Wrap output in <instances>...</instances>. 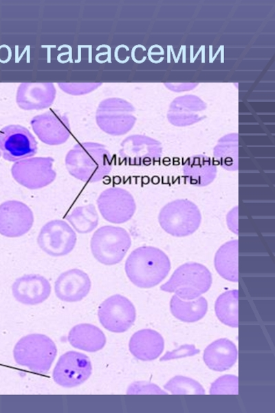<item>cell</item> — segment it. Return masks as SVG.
I'll return each instance as SVG.
<instances>
[{"label":"cell","instance_id":"cell-12","mask_svg":"<svg viewBox=\"0 0 275 413\" xmlns=\"http://www.w3.org/2000/svg\"><path fill=\"white\" fill-rule=\"evenodd\" d=\"M0 150L5 160L17 162L34 156L37 142L27 128L8 125L0 129Z\"/></svg>","mask_w":275,"mask_h":413},{"label":"cell","instance_id":"cell-5","mask_svg":"<svg viewBox=\"0 0 275 413\" xmlns=\"http://www.w3.org/2000/svg\"><path fill=\"white\" fill-rule=\"evenodd\" d=\"M131 245L129 233L122 227L111 225L100 226L90 240V249L94 258L107 266L120 262Z\"/></svg>","mask_w":275,"mask_h":413},{"label":"cell","instance_id":"cell-19","mask_svg":"<svg viewBox=\"0 0 275 413\" xmlns=\"http://www.w3.org/2000/svg\"><path fill=\"white\" fill-rule=\"evenodd\" d=\"M182 171L189 184L197 187H205L214 180L217 168L210 158L197 156L186 160Z\"/></svg>","mask_w":275,"mask_h":413},{"label":"cell","instance_id":"cell-34","mask_svg":"<svg viewBox=\"0 0 275 413\" xmlns=\"http://www.w3.org/2000/svg\"><path fill=\"white\" fill-rule=\"evenodd\" d=\"M0 156H1V152H0Z\"/></svg>","mask_w":275,"mask_h":413},{"label":"cell","instance_id":"cell-27","mask_svg":"<svg viewBox=\"0 0 275 413\" xmlns=\"http://www.w3.org/2000/svg\"><path fill=\"white\" fill-rule=\"evenodd\" d=\"M238 377L226 374L216 379L211 385L210 394H238Z\"/></svg>","mask_w":275,"mask_h":413},{"label":"cell","instance_id":"cell-1","mask_svg":"<svg viewBox=\"0 0 275 413\" xmlns=\"http://www.w3.org/2000/svg\"><path fill=\"white\" fill-rule=\"evenodd\" d=\"M65 167L69 173L82 182L94 183L102 180L112 170V159L104 145L82 142L67 153Z\"/></svg>","mask_w":275,"mask_h":413},{"label":"cell","instance_id":"cell-8","mask_svg":"<svg viewBox=\"0 0 275 413\" xmlns=\"http://www.w3.org/2000/svg\"><path fill=\"white\" fill-rule=\"evenodd\" d=\"M76 240L74 230L62 220H53L45 223L37 237L40 248L52 257H62L71 253Z\"/></svg>","mask_w":275,"mask_h":413},{"label":"cell","instance_id":"cell-31","mask_svg":"<svg viewBox=\"0 0 275 413\" xmlns=\"http://www.w3.org/2000/svg\"><path fill=\"white\" fill-rule=\"evenodd\" d=\"M201 50V46L199 48V50L197 52L195 56L192 58V60L190 63H193L196 60V59H197V56L199 54Z\"/></svg>","mask_w":275,"mask_h":413},{"label":"cell","instance_id":"cell-6","mask_svg":"<svg viewBox=\"0 0 275 413\" xmlns=\"http://www.w3.org/2000/svg\"><path fill=\"white\" fill-rule=\"evenodd\" d=\"M162 229L175 237H186L195 233L201 222L198 206L187 199H177L165 204L158 215Z\"/></svg>","mask_w":275,"mask_h":413},{"label":"cell","instance_id":"cell-26","mask_svg":"<svg viewBox=\"0 0 275 413\" xmlns=\"http://www.w3.org/2000/svg\"><path fill=\"white\" fill-rule=\"evenodd\" d=\"M164 388L173 394H205V390L199 383L184 376L174 377Z\"/></svg>","mask_w":275,"mask_h":413},{"label":"cell","instance_id":"cell-33","mask_svg":"<svg viewBox=\"0 0 275 413\" xmlns=\"http://www.w3.org/2000/svg\"><path fill=\"white\" fill-rule=\"evenodd\" d=\"M182 49H183V45H181V47H180V50H179V54H178V56H177V59H176V62H175V63H177V62H178V61H179V56H180V54H181V52H182Z\"/></svg>","mask_w":275,"mask_h":413},{"label":"cell","instance_id":"cell-10","mask_svg":"<svg viewBox=\"0 0 275 413\" xmlns=\"http://www.w3.org/2000/svg\"><path fill=\"white\" fill-rule=\"evenodd\" d=\"M98 317L101 325L110 332L121 333L126 331L134 323L135 308L126 297L113 295L99 306Z\"/></svg>","mask_w":275,"mask_h":413},{"label":"cell","instance_id":"cell-29","mask_svg":"<svg viewBox=\"0 0 275 413\" xmlns=\"http://www.w3.org/2000/svg\"><path fill=\"white\" fill-rule=\"evenodd\" d=\"M200 352L199 349L195 348L194 345L184 344L179 348L171 352H167L161 359L160 361H167L180 357L193 356Z\"/></svg>","mask_w":275,"mask_h":413},{"label":"cell","instance_id":"cell-9","mask_svg":"<svg viewBox=\"0 0 275 413\" xmlns=\"http://www.w3.org/2000/svg\"><path fill=\"white\" fill-rule=\"evenodd\" d=\"M96 202L102 218L113 224L128 222L136 211L133 196L121 187H112L104 190L99 195Z\"/></svg>","mask_w":275,"mask_h":413},{"label":"cell","instance_id":"cell-21","mask_svg":"<svg viewBox=\"0 0 275 413\" xmlns=\"http://www.w3.org/2000/svg\"><path fill=\"white\" fill-rule=\"evenodd\" d=\"M34 131L45 144L58 145L67 141L70 136L67 120H38L32 123Z\"/></svg>","mask_w":275,"mask_h":413},{"label":"cell","instance_id":"cell-3","mask_svg":"<svg viewBox=\"0 0 275 413\" xmlns=\"http://www.w3.org/2000/svg\"><path fill=\"white\" fill-rule=\"evenodd\" d=\"M56 354L54 342L49 337L39 333L23 337L13 350L17 364L39 374H45L50 370Z\"/></svg>","mask_w":275,"mask_h":413},{"label":"cell","instance_id":"cell-2","mask_svg":"<svg viewBox=\"0 0 275 413\" xmlns=\"http://www.w3.org/2000/svg\"><path fill=\"white\" fill-rule=\"evenodd\" d=\"M170 261L161 249L143 246L134 249L124 266L126 276L136 286L148 288L160 284L168 274Z\"/></svg>","mask_w":275,"mask_h":413},{"label":"cell","instance_id":"cell-30","mask_svg":"<svg viewBox=\"0 0 275 413\" xmlns=\"http://www.w3.org/2000/svg\"><path fill=\"white\" fill-rule=\"evenodd\" d=\"M227 224L230 231L238 234V206L232 209L227 215Z\"/></svg>","mask_w":275,"mask_h":413},{"label":"cell","instance_id":"cell-11","mask_svg":"<svg viewBox=\"0 0 275 413\" xmlns=\"http://www.w3.org/2000/svg\"><path fill=\"white\" fill-rule=\"evenodd\" d=\"M89 358L83 353L68 351L62 354L52 373L55 383L63 388H74L86 381L91 374Z\"/></svg>","mask_w":275,"mask_h":413},{"label":"cell","instance_id":"cell-25","mask_svg":"<svg viewBox=\"0 0 275 413\" xmlns=\"http://www.w3.org/2000/svg\"><path fill=\"white\" fill-rule=\"evenodd\" d=\"M73 229L78 233L86 234L94 231L98 224L99 216L93 204L74 208L65 216Z\"/></svg>","mask_w":275,"mask_h":413},{"label":"cell","instance_id":"cell-13","mask_svg":"<svg viewBox=\"0 0 275 413\" xmlns=\"http://www.w3.org/2000/svg\"><path fill=\"white\" fill-rule=\"evenodd\" d=\"M34 214L25 203L8 200L0 204V234L8 237L24 235L32 229Z\"/></svg>","mask_w":275,"mask_h":413},{"label":"cell","instance_id":"cell-16","mask_svg":"<svg viewBox=\"0 0 275 413\" xmlns=\"http://www.w3.org/2000/svg\"><path fill=\"white\" fill-rule=\"evenodd\" d=\"M164 341L162 335L151 329H142L135 332L130 339L129 348L138 359L152 361L163 352Z\"/></svg>","mask_w":275,"mask_h":413},{"label":"cell","instance_id":"cell-17","mask_svg":"<svg viewBox=\"0 0 275 413\" xmlns=\"http://www.w3.org/2000/svg\"><path fill=\"white\" fill-rule=\"evenodd\" d=\"M237 355L235 344L228 339L222 338L206 348L203 359L210 369L221 372L230 369L236 363Z\"/></svg>","mask_w":275,"mask_h":413},{"label":"cell","instance_id":"cell-18","mask_svg":"<svg viewBox=\"0 0 275 413\" xmlns=\"http://www.w3.org/2000/svg\"><path fill=\"white\" fill-rule=\"evenodd\" d=\"M67 339L74 348L89 352L100 350L107 341L103 332L90 324L74 326L69 332Z\"/></svg>","mask_w":275,"mask_h":413},{"label":"cell","instance_id":"cell-32","mask_svg":"<svg viewBox=\"0 0 275 413\" xmlns=\"http://www.w3.org/2000/svg\"><path fill=\"white\" fill-rule=\"evenodd\" d=\"M193 58V45H190V62L192 61V59Z\"/></svg>","mask_w":275,"mask_h":413},{"label":"cell","instance_id":"cell-24","mask_svg":"<svg viewBox=\"0 0 275 413\" xmlns=\"http://www.w3.org/2000/svg\"><path fill=\"white\" fill-rule=\"evenodd\" d=\"M239 290H228L220 295L214 305L215 313L218 319L224 324L238 328Z\"/></svg>","mask_w":275,"mask_h":413},{"label":"cell","instance_id":"cell-20","mask_svg":"<svg viewBox=\"0 0 275 413\" xmlns=\"http://www.w3.org/2000/svg\"><path fill=\"white\" fill-rule=\"evenodd\" d=\"M239 242L232 240L221 245L215 253L214 264L223 278L233 282L239 281Z\"/></svg>","mask_w":275,"mask_h":413},{"label":"cell","instance_id":"cell-15","mask_svg":"<svg viewBox=\"0 0 275 413\" xmlns=\"http://www.w3.org/2000/svg\"><path fill=\"white\" fill-rule=\"evenodd\" d=\"M91 282L83 271L72 268L62 273L56 279L54 291L56 297L66 302H77L90 291Z\"/></svg>","mask_w":275,"mask_h":413},{"label":"cell","instance_id":"cell-22","mask_svg":"<svg viewBox=\"0 0 275 413\" xmlns=\"http://www.w3.org/2000/svg\"><path fill=\"white\" fill-rule=\"evenodd\" d=\"M170 312L184 322H195L202 319L208 310V302L204 297L193 301L184 300L173 295L170 301Z\"/></svg>","mask_w":275,"mask_h":413},{"label":"cell","instance_id":"cell-7","mask_svg":"<svg viewBox=\"0 0 275 413\" xmlns=\"http://www.w3.org/2000/svg\"><path fill=\"white\" fill-rule=\"evenodd\" d=\"M51 157H34L14 162L11 173L16 182L30 189H42L50 184L56 177Z\"/></svg>","mask_w":275,"mask_h":413},{"label":"cell","instance_id":"cell-14","mask_svg":"<svg viewBox=\"0 0 275 413\" xmlns=\"http://www.w3.org/2000/svg\"><path fill=\"white\" fill-rule=\"evenodd\" d=\"M15 299L25 305L34 306L45 301L51 293L50 282L43 276L28 274L17 278L12 286Z\"/></svg>","mask_w":275,"mask_h":413},{"label":"cell","instance_id":"cell-4","mask_svg":"<svg viewBox=\"0 0 275 413\" xmlns=\"http://www.w3.org/2000/svg\"><path fill=\"white\" fill-rule=\"evenodd\" d=\"M212 282L210 271L197 262L179 266L170 278L160 287L163 291L175 293L184 300H192L207 292Z\"/></svg>","mask_w":275,"mask_h":413},{"label":"cell","instance_id":"cell-28","mask_svg":"<svg viewBox=\"0 0 275 413\" xmlns=\"http://www.w3.org/2000/svg\"><path fill=\"white\" fill-rule=\"evenodd\" d=\"M128 394H168L157 385L146 381H137L130 385Z\"/></svg>","mask_w":275,"mask_h":413},{"label":"cell","instance_id":"cell-23","mask_svg":"<svg viewBox=\"0 0 275 413\" xmlns=\"http://www.w3.org/2000/svg\"><path fill=\"white\" fill-rule=\"evenodd\" d=\"M122 149L120 151L122 160L129 165H149L160 158L157 151L143 147L144 142L138 138L126 140L122 143Z\"/></svg>","mask_w":275,"mask_h":413}]
</instances>
